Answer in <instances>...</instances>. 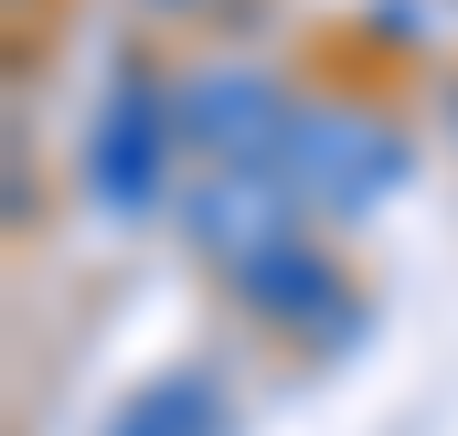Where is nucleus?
Wrapping results in <instances>:
<instances>
[{
	"label": "nucleus",
	"instance_id": "nucleus-3",
	"mask_svg": "<svg viewBox=\"0 0 458 436\" xmlns=\"http://www.w3.org/2000/svg\"><path fill=\"white\" fill-rule=\"evenodd\" d=\"M149 181H160V128L139 96H117L107 128H97V192L107 203H149Z\"/></svg>",
	"mask_w": 458,
	"mask_h": 436
},
{
	"label": "nucleus",
	"instance_id": "nucleus-4",
	"mask_svg": "<svg viewBox=\"0 0 458 436\" xmlns=\"http://www.w3.org/2000/svg\"><path fill=\"white\" fill-rule=\"evenodd\" d=\"M117 436H214V394H203V383H160Z\"/></svg>",
	"mask_w": 458,
	"mask_h": 436
},
{
	"label": "nucleus",
	"instance_id": "nucleus-1",
	"mask_svg": "<svg viewBox=\"0 0 458 436\" xmlns=\"http://www.w3.org/2000/svg\"><path fill=\"white\" fill-rule=\"evenodd\" d=\"M277 171H288L299 192H320V203H362V192L394 171V149H384L373 128H352V117H299Z\"/></svg>",
	"mask_w": 458,
	"mask_h": 436
},
{
	"label": "nucleus",
	"instance_id": "nucleus-2",
	"mask_svg": "<svg viewBox=\"0 0 458 436\" xmlns=\"http://www.w3.org/2000/svg\"><path fill=\"white\" fill-rule=\"evenodd\" d=\"M192 223H203V245H225L234 266H256L267 245H288V234H277V192H267V181H245V171H225V181L192 203Z\"/></svg>",
	"mask_w": 458,
	"mask_h": 436
}]
</instances>
